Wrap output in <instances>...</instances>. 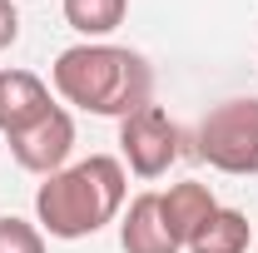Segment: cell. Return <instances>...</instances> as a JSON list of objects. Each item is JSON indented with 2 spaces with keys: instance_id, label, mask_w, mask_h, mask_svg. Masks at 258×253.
Returning a JSON list of instances; mask_svg holds the SVG:
<instances>
[{
  "instance_id": "cell-8",
  "label": "cell",
  "mask_w": 258,
  "mask_h": 253,
  "mask_svg": "<svg viewBox=\"0 0 258 253\" xmlns=\"http://www.w3.org/2000/svg\"><path fill=\"white\" fill-rule=\"evenodd\" d=\"M214 209H219V199H214V189H209V184H199V179L169 184V189L159 194V214H164V223H169V233L179 238V248L199 233V223L209 219Z\"/></svg>"
},
{
  "instance_id": "cell-2",
  "label": "cell",
  "mask_w": 258,
  "mask_h": 253,
  "mask_svg": "<svg viewBox=\"0 0 258 253\" xmlns=\"http://www.w3.org/2000/svg\"><path fill=\"white\" fill-rule=\"evenodd\" d=\"M129 179L114 154H90L80 164H64L35 189V219L50 238H90L104 223L124 214Z\"/></svg>"
},
{
  "instance_id": "cell-4",
  "label": "cell",
  "mask_w": 258,
  "mask_h": 253,
  "mask_svg": "<svg viewBox=\"0 0 258 253\" xmlns=\"http://www.w3.org/2000/svg\"><path fill=\"white\" fill-rule=\"evenodd\" d=\"M119 154L139 179H164L169 164L179 159V124L159 104H144L119 119Z\"/></svg>"
},
{
  "instance_id": "cell-3",
  "label": "cell",
  "mask_w": 258,
  "mask_h": 253,
  "mask_svg": "<svg viewBox=\"0 0 258 253\" xmlns=\"http://www.w3.org/2000/svg\"><path fill=\"white\" fill-rule=\"evenodd\" d=\"M199 159L219 174H258V99H224L199 119Z\"/></svg>"
},
{
  "instance_id": "cell-5",
  "label": "cell",
  "mask_w": 258,
  "mask_h": 253,
  "mask_svg": "<svg viewBox=\"0 0 258 253\" xmlns=\"http://www.w3.org/2000/svg\"><path fill=\"white\" fill-rule=\"evenodd\" d=\"M10 154L20 169H30V174H60L64 159L75 154V114L70 109H50L45 119H35L30 129H20V134H10Z\"/></svg>"
},
{
  "instance_id": "cell-7",
  "label": "cell",
  "mask_w": 258,
  "mask_h": 253,
  "mask_svg": "<svg viewBox=\"0 0 258 253\" xmlns=\"http://www.w3.org/2000/svg\"><path fill=\"white\" fill-rule=\"evenodd\" d=\"M119 248L124 253H179V238L169 233V223L159 214V194L129 199V209L119 214Z\"/></svg>"
},
{
  "instance_id": "cell-12",
  "label": "cell",
  "mask_w": 258,
  "mask_h": 253,
  "mask_svg": "<svg viewBox=\"0 0 258 253\" xmlns=\"http://www.w3.org/2000/svg\"><path fill=\"white\" fill-rule=\"evenodd\" d=\"M15 40H20V10L10 0H0V50H10Z\"/></svg>"
},
{
  "instance_id": "cell-1",
  "label": "cell",
  "mask_w": 258,
  "mask_h": 253,
  "mask_svg": "<svg viewBox=\"0 0 258 253\" xmlns=\"http://www.w3.org/2000/svg\"><path fill=\"white\" fill-rule=\"evenodd\" d=\"M50 85L64 104L104 114V119H124L134 109L154 104V70L139 50L109 45V40H85L55 55L50 65Z\"/></svg>"
},
{
  "instance_id": "cell-10",
  "label": "cell",
  "mask_w": 258,
  "mask_h": 253,
  "mask_svg": "<svg viewBox=\"0 0 258 253\" xmlns=\"http://www.w3.org/2000/svg\"><path fill=\"white\" fill-rule=\"evenodd\" d=\"M129 0H64V20L70 30H80L85 40H104L124 25Z\"/></svg>"
},
{
  "instance_id": "cell-6",
  "label": "cell",
  "mask_w": 258,
  "mask_h": 253,
  "mask_svg": "<svg viewBox=\"0 0 258 253\" xmlns=\"http://www.w3.org/2000/svg\"><path fill=\"white\" fill-rule=\"evenodd\" d=\"M50 109H55V99H50V85L40 75H30V70H0V134L5 139L30 129L35 119H45Z\"/></svg>"
},
{
  "instance_id": "cell-9",
  "label": "cell",
  "mask_w": 258,
  "mask_h": 253,
  "mask_svg": "<svg viewBox=\"0 0 258 253\" xmlns=\"http://www.w3.org/2000/svg\"><path fill=\"white\" fill-rule=\"evenodd\" d=\"M184 248L189 253H248V219L238 209H224L219 204L209 219L199 223V233H194Z\"/></svg>"
},
{
  "instance_id": "cell-11",
  "label": "cell",
  "mask_w": 258,
  "mask_h": 253,
  "mask_svg": "<svg viewBox=\"0 0 258 253\" xmlns=\"http://www.w3.org/2000/svg\"><path fill=\"white\" fill-rule=\"evenodd\" d=\"M0 253H45V233H40L35 223L5 214V219H0Z\"/></svg>"
}]
</instances>
